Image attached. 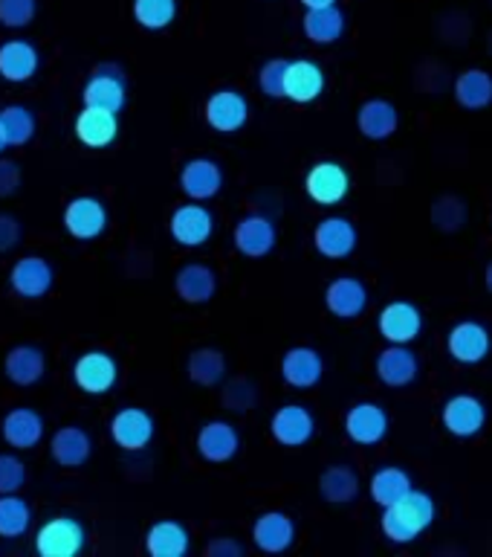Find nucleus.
<instances>
[{"label": "nucleus", "instance_id": "f257e3e1", "mask_svg": "<svg viewBox=\"0 0 492 557\" xmlns=\"http://www.w3.org/2000/svg\"><path fill=\"white\" fill-rule=\"evenodd\" d=\"M434 517H438V505H434L432 496L412 487L406 496H400L398 503L382 511L380 525L386 540L403 546V543H415L432 525Z\"/></svg>", "mask_w": 492, "mask_h": 557}, {"label": "nucleus", "instance_id": "f03ea898", "mask_svg": "<svg viewBox=\"0 0 492 557\" xmlns=\"http://www.w3.org/2000/svg\"><path fill=\"white\" fill-rule=\"evenodd\" d=\"M85 525L73 517H52L35 531V552L41 557H76L85 548Z\"/></svg>", "mask_w": 492, "mask_h": 557}, {"label": "nucleus", "instance_id": "7ed1b4c3", "mask_svg": "<svg viewBox=\"0 0 492 557\" xmlns=\"http://www.w3.org/2000/svg\"><path fill=\"white\" fill-rule=\"evenodd\" d=\"M304 191L319 207H337L351 191V174L337 160H321L304 177Z\"/></svg>", "mask_w": 492, "mask_h": 557}, {"label": "nucleus", "instance_id": "20e7f679", "mask_svg": "<svg viewBox=\"0 0 492 557\" xmlns=\"http://www.w3.org/2000/svg\"><path fill=\"white\" fill-rule=\"evenodd\" d=\"M203 116H206L209 128L220 131V134H235L250 120V102H247V96L241 90L220 87L206 99Z\"/></svg>", "mask_w": 492, "mask_h": 557}, {"label": "nucleus", "instance_id": "39448f33", "mask_svg": "<svg viewBox=\"0 0 492 557\" xmlns=\"http://www.w3.org/2000/svg\"><path fill=\"white\" fill-rule=\"evenodd\" d=\"M116 381H119V366L108 351H99V348L85 351L73 363V383L85 395H104L116 386Z\"/></svg>", "mask_w": 492, "mask_h": 557}, {"label": "nucleus", "instance_id": "423d86ee", "mask_svg": "<svg viewBox=\"0 0 492 557\" xmlns=\"http://www.w3.org/2000/svg\"><path fill=\"white\" fill-rule=\"evenodd\" d=\"M64 230L76 242H96L108 230V209L99 198L78 195L64 207Z\"/></svg>", "mask_w": 492, "mask_h": 557}, {"label": "nucleus", "instance_id": "0eeeda50", "mask_svg": "<svg viewBox=\"0 0 492 557\" xmlns=\"http://www.w3.org/2000/svg\"><path fill=\"white\" fill-rule=\"evenodd\" d=\"M168 230H172V238L180 247H203L215 233V218L200 200H191V203H182V207L174 209Z\"/></svg>", "mask_w": 492, "mask_h": 557}, {"label": "nucleus", "instance_id": "6e6552de", "mask_svg": "<svg viewBox=\"0 0 492 557\" xmlns=\"http://www.w3.org/2000/svg\"><path fill=\"white\" fill-rule=\"evenodd\" d=\"M111 438L119 450H146L154 438V418L142 407H125L111 418Z\"/></svg>", "mask_w": 492, "mask_h": 557}, {"label": "nucleus", "instance_id": "1a4fd4ad", "mask_svg": "<svg viewBox=\"0 0 492 557\" xmlns=\"http://www.w3.org/2000/svg\"><path fill=\"white\" fill-rule=\"evenodd\" d=\"M9 285L21 299H41L55 285V270L41 256H24L9 270Z\"/></svg>", "mask_w": 492, "mask_h": 557}, {"label": "nucleus", "instance_id": "9d476101", "mask_svg": "<svg viewBox=\"0 0 492 557\" xmlns=\"http://www.w3.org/2000/svg\"><path fill=\"white\" fill-rule=\"evenodd\" d=\"M269 433L281 447H304L316 433L313 412L302 404H285L269 418Z\"/></svg>", "mask_w": 492, "mask_h": 557}, {"label": "nucleus", "instance_id": "9b49d317", "mask_svg": "<svg viewBox=\"0 0 492 557\" xmlns=\"http://www.w3.org/2000/svg\"><path fill=\"white\" fill-rule=\"evenodd\" d=\"M345 433L359 447H374L389 433V412L380 404H371V400L354 404L345 412Z\"/></svg>", "mask_w": 492, "mask_h": 557}, {"label": "nucleus", "instance_id": "f8f14e48", "mask_svg": "<svg viewBox=\"0 0 492 557\" xmlns=\"http://www.w3.org/2000/svg\"><path fill=\"white\" fill-rule=\"evenodd\" d=\"M81 99H85L87 108H102V111L119 113L125 108V102H128L125 76L116 67H99L85 82Z\"/></svg>", "mask_w": 492, "mask_h": 557}, {"label": "nucleus", "instance_id": "ddd939ff", "mask_svg": "<svg viewBox=\"0 0 492 557\" xmlns=\"http://www.w3.org/2000/svg\"><path fill=\"white\" fill-rule=\"evenodd\" d=\"M377 325H380V334L389 343H403V346H408L424 331V313H420V308L415 302L394 299V302L382 308L380 317H377Z\"/></svg>", "mask_w": 492, "mask_h": 557}, {"label": "nucleus", "instance_id": "4468645a", "mask_svg": "<svg viewBox=\"0 0 492 557\" xmlns=\"http://www.w3.org/2000/svg\"><path fill=\"white\" fill-rule=\"evenodd\" d=\"M232 242L243 259H264L276 250V224L267 215H247L235 224Z\"/></svg>", "mask_w": 492, "mask_h": 557}, {"label": "nucleus", "instance_id": "2eb2a0df", "mask_svg": "<svg viewBox=\"0 0 492 557\" xmlns=\"http://www.w3.org/2000/svg\"><path fill=\"white\" fill-rule=\"evenodd\" d=\"M325 94V70L311 59L287 61L285 99L295 104H311Z\"/></svg>", "mask_w": 492, "mask_h": 557}, {"label": "nucleus", "instance_id": "dca6fc26", "mask_svg": "<svg viewBox=\"0 0 492 557\" xmlns=\"http://www.w3.org/2000/svg\"><path fill=\"white\" fill-rule=\"evenodd\" d=\"M441 421L446 433H452L455 438H472L484 430L487 407L472 395H455L443 404Z\"/></svg>", "mask_w": 492, "mask_h": 557}, {"label": "nucleus", "instance_id": "f3484780", "mask_svg": "<svg viewBox=\"0 0 492 557\" xmlns=\"http://www.w3.org/2000/svg\"><path fill=\"white\" fill-rule=\"evenodd\" d=\"M374 372L380 377V383L391 386V389H400V386H408V383L417 381V372H420V360L408 346L403 343H391L389 348H382L377 355V363H374Z\"/></svg>", "mask_w": 492, "mask_h": 557}, {"label": "nucleus", "instance_id": "a211bd4d", "mask_svg": "<svg viewBox=\"0 0 492 557\" xmlns=\"http://www.w3.org/2000/svg\"><path fill=\"white\" fill-rule=\"evenodd\" d=\"M313 247L325 259H348L356 250V226L348 218H321L313 230Z\"/></svg>", "mask_w": 492, "mask_h": 557}, {"label": "nucleus", "instance_id": "6ab92c4d", "mask_svg": "<svg viewBox=\"0 0 492 557\" xmlns=\"http://www.w3.org/2000/svg\"><path fill=\"white\" fill-rule=\"evenodd\" d=\"M180 189L189 200H212L224 189V172L215 160L209 157H194L189 163L182 165L180 172Z\"/></svg>", "mask_w": 492, "mask_h": 557}, {"label": "nucleus", "instance_id": "aec40b11", "mask_svg": "<svg viewBox=\"0 0 492 557\" xmlns=\"http://www.w3.org/2000/svg\"><path fill=\"white\" fill-rule=\"evenodd\" d=\"M194 444H198L200 459L212 461V465H226L241 450V433L226 421H209L198 430Z\"/></svg>", "mask_w": 492, "mask_h": 557}, {"label": "nucleus", "instance_id": "412c9836", "mask_svg": "<svg viewBox=\"0 0 492 557\" xmlns=\"http://www.w3.org/2000/svg\"><path fill=\"white\" fill-rule=\"evenodd\" d=\"M0 435L12 450H33L43 438V418L33 407H12L0 421Z\"/></svg>", "mask_w": 492, "mask_h": 557}, {"label": "nucleus", "instance_id": "4be33fe9", "mask_svg": "<svg viewBox=\"0 0 492 557\" xmlns=\"http://www.w3.org/2000/svg\"><path fill=\"white\" fill-rule=\"evenodd\" d=\"M490 331L476 320L458 322V325L450 331V337H446V351H450V357H455L458 363H481V360L490 355Z\"/></svg>", "mask_w": 492, "mask_h": 557}, {"label": "nucleus", "instance_id": "5701e85b", "mask_svg": "<svg viewBox=\"0 0 492 557\" xmlns=\"http://www.w3.org/2000/svg\"><path fill=\"white\" fill-rule=\"evenodd\" d=\"M321 374H325V360L316 348L293 346L281 357V377L293 389H311L321 381Z\"/></svg>", "mask_w": 492, "mask_h": 557}, {"label": "nucleus", "instance_id": "b1692460", "mask_svg": "<svg viewBox=\"0 0 492 557\" xmlns=\"http://www.w3.org/2000/svg\"><path fill=\"white\" fill-rule=\"evenodd\" d=\"M41 55L35 50L33 41L26 38H9L0 44V78L12 85H24L38 73Z\"/></svg>", "mask_w": 492, "mask_h": 557}, {"label": "nucleus", "instance_id": "393cba45", "mask_svg": "<svg viewBox=\"0 0 492 557\" xmlns=\"http://www.w3.org/2000/svg\"><path fill=\"white\" fill-rule=\"evenodd\" d=\"M325 308L339 320H356L368 308V287L356 276L333 278L325 290Z\"/></svg>", "mask_w": 492, "mask_h": 557}, {"label": "nucleus", "instance_id": "a878e982", "mask_svg": "<svg viewBox=\"0 0 492 557\" xmlns=\"http://www.w3.org/2000/svg\"><path fill=\"white\" fill-rule=\"evenodd\" d=\"M76 137L85 148H102L113 146V139L119 137V113L102 111V108H81L76 116Z\"/></svg>", "mask_w": 492, "mask_h": 557}, {"label": "nucleus", "instance_id": "bb28decb", "mask_svg": "<svg viewBox=\"0 0 492 557\" xmlns=\"http://www.w3.org/2000/svg\"><path fill=\"white\" fill-rule=\"evenodd\" d=\"M252 543L264 555H281L295 543V522L285 511L261 513L258 520L252 522Z\"/></svg>", "mask_w": 492, "mask_h": 557}, {"label": "nucleus", "instance_id": "cd10ccee", "mask_svg": "<svg viewBox=\"0 0 492 557\" xmlns=\"http://www.w3.org/2000/svg\"><path fill=\"white\" fill-rule=\"evenodd\" d=\"M50 453L59 468L78 470L85 468L87 459H90L93 442H90V435H87V430H81V426H59L50 438Z\"/></svg>", "mask_w": 492, "mask_h": 557}, {"label": "nucleus", "instance_id": "c85d7f7f", "mask_svg": "<svg viewBox=\"0 0 492 557\" xmlns=\"http://www.w3.org/2000/svg\"><path fill=\"white\" fill-rule=\"evenodd\" d=\"M174 290L182 302L189 305H206L217 294V273L203 261H189L177 270L174 276Z\"/></svg>", "mask_w": 492, "mask_h": 557}, {"label": "nucleus", "instance_id": "c756f323", "mask_svg": "<svg viewBox=\"0 0 492 557\" xmlns=\"http://www.w3.org/2000/svg\"><path fill=\"white\" fill-rule=\"evenodd\" d=\"M43 372H47V357L38 346H29V343H21V346H12L3 357V374L15 386H35L41 381Z\"/></svg>", "mask_w": 492, "mask_h": 557}, {"label": "nucleus", "instance_id": "7c9ffc66", "mask_svg": "<svg viewBox=\"0 0 492 557\" xmlns=\"http://www.w3.org/2000/svg\"><path fill=\"white\" fill-rule=\"evenodd\" d=\"M400 125L398 108L389 102V99H368V102L359 104L356 111V128L365 139H374V143H382L389 139Z\"/></svg>", "mask_w": 492, "mask_h": 557}, {"label": "nucleus", "instance_id": "2f4dec72", "mask_svg": "<svg viewBox=\"0 0 492 557\" xmlns=\"http://www.w3.org/2000/svg\"><path fill=\"white\" fill-rule=\"evenodd\" d=\"M189 548V529L177 520H156L146 534V552L151 557H182Z\"/></svg>", "mask_w": 492, "mask_h": 557}, {"label": "nucleus", "instance_id": "473e14b6", "mask_svg": "<svg viewBox=\"0 0 492 557\" xmlns=\"http://www.w3.org/2000/svg\"><path fill=\"white\" fill-rule=\"evenodd\" d=\"M304 35L313 44H333L345 35V12L333 3V7L307 9L302 21Z\"/></svg>", "mask_w": 492, "mask_h": 557}, {"label": "nucleus", "instance_id": "72a5a7b5", "mask_svg": "<svg viewBox=\"0 0 492 557\" xmlns=\"http://www.w3.org/2000/svg\"><path fill=\"white\" fill-rule=\"evenodd\" d=\"M319 494L325 503H354L356 496H359V476H356V470H351L348 465H333V468L321 470Z\"/></svg>", "mask_w": 492, "mask_h": 557}, {"label": "nucleus", "instance_id": "f704fd0d", "mask_svg": "<svg viewBox=\"0 0 492 557\" xmlns=\"http://www.w3.org/2000/svg\"><path fill=\"white\" fill-rule=\"evenodd\" d=\"M186 374H189L191 383H198V386H217V383L226 377V357L224 351H217V348H194L186 360Z\"/></svg>", "mask_w": 492, "mask_h": 557}, {"label": "nucleus", "instance_id": "c9c22d12", "mask_svg": "<svg viewBox=\"0 0 492 557\" xmlns=\"http://www.w3.org/2000/svg\"><path fill=\"white\" fill-rule=\"evenodd\" d=\"M455 99L467 111H481L492 102V76L487 70L469 67L455 78Z\"/></svg>", "mask_w": 492, "mask_h": 557}, {"label": "nucleus", "instance_id": "e433bc0d", "mask_svg": "<svg viewBox=\"0 0 492 557\" xmlns=\"http://www.w3.org/2000/svg\"><path fill=\"white\" fill-rule=\"evenodd\" d=\"M33 525V508L24 496L0 494V540L24 537Z\"/></svg>", "mask_w": 492, "mask_h": 557}, {"label": "nucleus", "instance_id": "4c0bfd02", "mask_svg": "<svg viewBox=\"0 0 492 557\" xmlns=\"http://www.w3.org/2000/svg\"><path fill=\"white\" fill-rule=\"evenodd\" d=\"M368 491H371V499L382 508H389L412 491V476H408L403 468H380L368 482Z\"/></svg>", "mask_w": 492, "mask_h": 557}, {"label": "nucleus", "instance_id": "58836bf2", "mask_svg": "<svg viewBox=\"0 0 492 557\" xmlns=\"http://www.w3.org/2000/svg\"><path fill=\"white\" fill-rule=\"evenodd\" d=\"M0 125L7 131L9 148H24L26 143H33L35 128H38L35 113L26 104H7L0 111Z\"/></svg>", "mask_w": 492, "mask_h": 557}, {"label": "nucleus", "instance_id": "ea45409f", "mask_svg": "<svg viewBox=\"0 0 492 557\" xmlns=\"http://www.w3.org/2000/svg\"><path fill=\"white\" fill-rule=\"evenodd\" d=\"M177 17V0H134V21L148 33H163Z\"/></svg>", "mask_w": 492, "mask_h": 557}, {"label": "nucleus", "instance_id": "a19ab883", "mask_svg": "<svg viewBox=\"0 0 492 557\" xmlns=\"http://www.w3.org/2000/svg\"><path fill=\"white\" fill-rule=\"evenodd\" d=\"M38 15V0H0V26L24 29Z\"/></svg>", "mask_w": 492, "mask_h": 557}, {"label": "nucleus", "instance_id": "79ce46f5", "mask_svg": "<svg viewBox=\"0 0 492 557\" xmlns=\"http://www.w3.org/2000/svg\"><path fill=\"white\" fill-rule=\"evenodd\" d=\"M258 404V389L255 383L247 381V377H235V381L226 383L224 389V407L235 409V412H247Z\"/></svg>", "mask_w": 492, "mask_h": 557}, {"label": "nucleus", "instance_id": "37998d69", "mask_svg": "<svg viewBox=\"0 0 492 557\" xmlns=\"http://www.w3.org/2000/svg\"><path fill=\"white\" fill-rule=\"evenodd\" d=\"M26 482V465L17 453H0V494H17Z\"/></svg>", "mask_w": 492, "mask_h": 557}, {"label": "nucleus", "instance_id": "c03bdc74", "mask_svg": "<svg viewBox=\"0 0 492 557\" xmlns=\"http://www.w3.org/2000/svg\"><path fill=\"white\" fill-rule=\"evenodd\" d=\"M285 70L287 59H269L258 70V87L261 94L269 99H285Z\"/></svg>", "mask_w": 492, "mask_h": 557}, {"label": "nucleus", "instance_id": "a18cd8bd", "mask_svg": "<svg viewBox=\"0 0 492 557\" xmlns=\"http://www.w3.org/2000/svg\"><path fill=\"white\" fill-rule=\"evenodd\" d=\"M21 186V169L15 160L0 157V198H12Z\"/></svg>", "mask_w": 492, "mask_h": 557}, {"label": "nucleus", "instance_id": "49530a36", "mask_svg": "<svg viewBox=\"0 0 492 557\" xmlns=\"http://www.w3.org/2000/svg\"><path fill=\"white\" fill-rule=\"evenodd\" d=\"M243 552H247V548H243L238 540L217 537V540H212V543H209L203 555H206V557H243Z\"/></svg>", "mask_w": 492, "mask_h": 557}, {"label": "nucleus", "instance_id": "de8ad7c7", "mask_svg": "<svg viewBox=\"0 0 492 557\" xmlns=\"http://www.w3.org/2000/svg\"><path fill=\"white\" fill-rule=\"evenodd\" d=\"M21 242V224L12 215H0V252H9Z\"/></svg>", "mask_w": 492, "mask_h": 557}, {"label": "nucleus", "instance_id": "09e8293b", "mask_svg": "<svg viewBox=\"0 0 492 557\" xmlns=\"http://www.w3.org/2000/svg\"><path fill=\"white\" fill-rule=\"evenodd\" d=\"M304 9H321V7H333L337 0H299Z\"/></svg>", "mask_w": 492, "mask_h": 557}, {"label": "nucleus", "instance_id": "8fccbe9b", "mask_svg": "<svg viewBox=\"0 0 492 557\" xmlns=\"http://www.w3.org/2000/svg\"><path fill=\"white\" fill-rule=\"evenodd\" d=\"M484 285H487V290L492 294V261L487 264V270H484Z\"/></svg>", "mask_w": 492, "mask_h": 557}, {"label": "nucleus", "instance_id": "3c124183", "mask_svg": "<svg viewBox=\"0 0 492 557\" xmlns=\"http://www.w3.org/2000/svg\"><path fill=\"white\" fill-rule=\"evenodd\" d=\"M9 148V139H7V131H3V125H0V154Z\"/></svg>", "mask_w": 492, "mask_h": 557}]
</instances>
